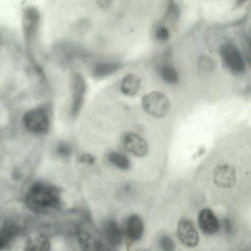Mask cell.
<instances>
[{"label": "cell", "mask_w": 251, "mask_h": 251, "mask_svg": "<svg viewBox=\"0 0 251 251\" xmlns=\"http://www.w3.org/2000/svg\"><path fill=\"white\" fill-rule=\"evenodd\" d=\"M125 148L134 155L142 157L146 156L149 151L147 142L141 136L134 133H127L123 138Z\"/></svg>", "instance_id": "30bf717a"}, {"label": "cell", "mask_w": 251, "mask_h": 251, "mask_svg": "<svg viewBox=\"0 0 251 251\" xmlns=\"http://www.w3.org/2000/svg\"><path fill=\"white\" fill-rule=\"evenodd\" d=\"M25 201L29 207L37 211L57 208L61 204V192L58 188L52 184L38 182L29 190Z\"/></svg>", "instance_id": "6da1fadb"}, {"label": "cell", "mask_w": 251, "mask_h": 251, "mask_svg": "<svg viewBox=\"0 0 251 251\" xmlns=\"http://www.w3.org/2000/svg\"><path fill=\"white\" fill-rule=\"evenodd\" d=\"M52 56L58 65L66 68L77 59L88 57L89 52L80 45L68 40H60L52 47Z\"/></svg>", "instance_id": "7a4b0ae2"}, {"label": "cell", "mask_w": 251, "mask_h": 251, "mask_svg": "<svg viewBox=\"0 0 251 251\" xmlns=\"http://www.w3.org/2000/svg\"><path fill=\"white\" fill-rule=\"evenodd\" d=\"M179 8L177 4L173 1H170L168 4L164 19L172 22L177 20L179 16Z\"/></svg>", "instance_id": "44dd1931"}, {"label": "cell", "mask_w": 251, "mask_h": 251, "mask_svg": "<svg viewBox=\"0 0 251 251\" xmlns=\"http://www.w3.org/2000/svg\"><path fill=\"white\" fill-rule=\"evenodd\" d=\"M141 86V80L135 74H129L125 76L120 84L122 93L127 96H133L139 91Z\"/></svg>", "instance_id": "9a60e30c"}, {"label": "cell", "mask_w": 251, "mask_h": 251, "mask_svg": "<svg viewBox=\"0 0 251 251\" xmlns=\"http://www.w3.org/2000/svg\"><path fill=\"white\" fill-rule=\"evenodd\" d=\"M159 245L163 251H174L175 249L173 239L168 235L161 237L159 240Z\"/></svg>", "instance_id": "cb8c5ba5"}, {"label": "cell", "mask_w": 251, "mask_h": 251, "mask_svg": "<svg viewBox=\"0 0 251 251\" xmlns=\"http://www.w3.org/2000/svg\"><path fill=\"white\" fill-rule=\"evenodd\" d=\"M220 54L223 67L228 72L236 75L244 73L246 65L243 56L234 44L230 42L223 44Z\"/></svg>", "instance_id": "3957f363"}, {"label": "cell", "mask_w": 251, "mask_h": 251, "mask_svg": "<svg viewBox=\"0 0 251 251\" xmlns=\"http://www.w3.org/2000/svg\"><path fill=\"white\" fill-rule=\"evenodd\" d=\"M70 89L72 98L71 112L75 116L79 113L83 105L86 92L85 80L77 72L73 71L70 75Z\"/></svg>", "instance_id": "8992f818"}, {"label": "cell", "mask_w": 251, "mask_h": 251, "mask_svg": "<svg viewBox=\"0 0 251 251\" xmlns=\"http://www.w3.org/2000/svg\"><path fill=\"white\" fill-rule=\"evenodd\" d=\"M50 243L49 238L43 234L30 239L23 251H50Z\"/></svg>", "instance_id": "e0dca14e"}, {"label": "cell", "mask_w": 251, "mask_h": 251, "mask_svg": "<svg viewBox=\"0 0 251 251\" xmlns=\"http://www.w3.org/2000/svg\"><path fill=\"white\" fill-rule=\"evenodd\" d=\"M240 40L245 59L250 66L251 64L250 38L246 34H243L241 36Z\"/></svg>", "instance_id": "603a6c76"}, {"label": "cell", "mask_w": 251, "mask_h": 251, "mask_svg": "<svg viewBox=\"0 0 251 251\" xmlns=\"http://www.w3.org/2000/svg\"><path fill=\"white\" fill-rule=\"evenodd\" d=\"M80 163L90 166L93 164L95 161L94 157L89 153L82 154L78 158Z\"/></svg>", "instance_id": "484cf974"}, {"label": "cell", "mask_w": 251, "mask_h": 251, "mask_svg": "<svg viewBox=\"0 0 251 251\" xmlns=\"http://www.w3.org/2000/svg\"><path fill=\"white\" fill-rule=\"evenodd\" d=\"M122 66V63L117 61H98L92 65L91 74L95 78H103L116 72Z\"/></svg>", "instance_id": "7c38bea8"}, {"label": "cell", "mask_w": 251, "mask_h": 251, "mask_svg": "<svg viewBox=\"0 0 251 251\" xmlns=\"http://www.w3.org/2000/svg\"><path fill=\"white\" fill-rule=\"evenodd\" d=\"M19 228L13 221L7 220L0 226V251L6 248L18 235Z\"/></svg>", "instance_id": "4fadbf2b"}, {"label": "cell", "mask_w": 251, "mask_h": 251, "mask_svg": "<svg viewBox=\"0 0 251 251\" xmlns=\"http://www.w3.org/2000/svg\"><path fill=\"white\" fill-rule=\"evenodd\" d=\"M142 106L144 111L150 116L160 118L164 117L170 108L168 97L160 91H152L142 98Z\"/></svg>", "instance_id": "277c9868"}, {"label": "cell", "mask_w": 251, "mask_h": 251, "mask_svg": "<svg viewBox=\"0 0 251 251\" xmlns=\"http://www.w3.org/2000/svg\"><path fill=\"white\" fill-rule=\"evenodd\" d=\"M57 153L62 157H68L72 153L71 147L67 143H61L57 148Z\"/></svg>", "instance_id": "d4e9b609"}, {"label": "cell", "mask_w": 251, "mask_h": 251, "mask_svg": "<svg viewBox=\"0 0 251 251\" xmlns=\"http://www.w3.org/2000/svg\"><path fill=\"white\" fill-rule=\"evenodd\" d=\"M224 226L225 232L230 234L232 231V226L230 220L228 218H225L224 220Z\"/></svg>", "instance_id": "4316f807"}, {"label": "cell", "mask_w": 251, "mask_h": 251, "mask_svg": "<svg viewBox=\"0 0 251 251\" xmlns=\"http://www.w3.org/2000/svg\"><path fill=\"white\" fill-rule=\"evenodd\" d=\"M198 223L201 232L206 235L216 233L220 227L219 222L209 208L202 209L199 213Z\"/></svg>", "instance_id": "8fae6325"}, {"label": "cell", "mask_w": 251, "mask_h": 251, "mask_svg": "<svg viewBox=\"0 0 251 251\" xmlns=\"http://www.w3.org/2000/svg\"><path fill=\"white\" fill-rule=\"evenodd\" d=\"M77 239L82 251H101V243L90 233L80 231L77 233Z\"/></svg>", "instance_id": "2e32d148"}, {"label": "cell", "mask_w": 251, "mask_h": 251, "mask_svg": "<svg viewBox=\"0 0 251 251\" xmlns=\"http://www.w3.org/2000/svg\"><path fill=\"white\" fill-rule=\"evenodd\" d=\"M98 5L103 9H106L110 7L112 3V0H102L97 1Z\"/></svg>", "instance_id": "83f0119b"}, {"label": "cell", "mask_w": 251, "mask_h": 251, "mask_svg": "<svg viewBox=\"0 0 251 251\" xmlns=\"http://www.w3.org/2000/svg\"><path fill=\"white\" fill-rule=\"evenodd\" d=\"M213 178L217 187L223 189L230 188L236 180L235 169L229 163H220L214 170Z\"/></svg>", "instance_id": "52a82bcc"}, {"label": "cell", "mask_w": 251, "mask_h": 251, "mask_svg": "<svg viewBox=\"0 0 251 251\" xmlns=\"http://www.w3.org/2000/svg\"><path fill=\"white\" fill-rule=\"evenodd\" d=\"M144 230V223L141 217L136 214L129 216L126 220L124 228L126 244L130 246L139 240L142 237Z\"/></svg>", "instance_id": "9c48e42d"}, {"label": "cell", "mask_w": 251, "mask_h": 251, "mask_svg": "<svg viewBox=\"0 0 251 251\" xmlns=\"http://www.w3.org/2000/svg\"><path fill=\"white\" fill-rule=\"evenodd\" d=\"M176 233L179 240L186 246L194 248L198 245L199 233L193 223L188 219L182 218L179 220Z\"/></svg>", "instance_id": "ba28073f"}, {"label": "cell", "mask_w": 251, "mask_h": 251, "mask_svg": "<svg viewBox=\"0 0 251 251\" xmlns=\"http://www.w3.org/2000/svg\"><path fill=\"white\" fill-rule=\"evenodd\" d=\"M103 230L105 237L111 244L118 245L121 243L124 232L116 221L113 220L107 221L104 224Z\"/></svg>", "instance_id": "5bb4252c"}, {"label": "cell", "mask_w": 251, "mask_h": 251, "mask_svg": "<svg viewBox=\"0 0 251 251\" xmlns=\"http://www.w3.org/2000/svg\"><path fill=\"white\" fill-rule=\"evenodd\" d=\"M1 39L0 38V50H1Z\"/></svg>", "instance_id": "f546056e"}, {"label": "cell", "mask_w": 251, "mask_h": 251, "mask_svg": "<svg viewBox=\"0 0 251 251\" xmlns=\"http://www.w3.org/2000/svg\"><path fill=\"white\" fill-rule=\"evenodd\" d=\"M135 251H151L149 249H146V248H140L137 249Z\"/></svg>", "instance_id": "f1b7e54d"}, {"label": "cell", "mask_w": 251, "mask_h": 251, "mask_svg": "<svg viewBox=\"0 0 251 251\" xmlns=\"http://www.w3.org/2000/svg\"><path fill=\"white\" fill-rule=\"evenodd\" d=\"M23 122L25 128L34 134H44L49 129V116L43 108H36L27 112L23 116Z\"/></svg>", "instance_id": "5b68a950"}, {"label": "cell", "mask_w": 251, "mask_h": 251, "mask_svg": "<svg viewBox=\"0 0 251 251\" xmlns=\"http://www.w3.org/2000/svg\"><path fill=\"white\" fill-rule=\"evenodd\" d=\"M153 35L158 41L165 42L168 40L170 37V31L166 26L158 25L154 29Z\"/></svg>", "instance_id": "7402d4cb"}, {"label": "cell", "mask_w": 251, "mask_h": 251, "mask_svg": "<svg viewBox=\"0 0 251 251\" xmlns=\"http://www.w3.org/2000/svg\"><path fill=\"white\" fill-rule=\"evenodd\" d=\"M198 67L203 73H210L214 71L216 64L211 57L206 54H201L198 58Z\"/></svg>", "instance_id": "ffe728a7"}, {"label": "cell", "mask_w": 251, "mask_h": 251, "mask_svg": "<svg viewBox=\"0 0 251 251\" xmlns=\"http://www.w3.org/2000/svg\"><path fill=\"white\" fill-rule=\"evenodd\" d=\"M162 79L170 84H175L179 80V75L176 68L171 65H162L159 70Z\"/></svg>", "instance_id": "ac0fdd59"}, {"label": "cell", "mask_w": 251, "mask_h": 251, "mask_svg": "<svg viewBox=\"0 0 251 251\" xmlns=\"http://www.w3.org/2000/svg\"><path fill=\"white\" fill-rule=\"evenodd\" d=\"M108 158L109 161L119 169L126 170L130 167L128 158L121 153L111 151L108 154Z\"/></svg>", "instance_id": "d6986e66"}]
</instances>
